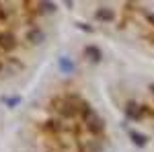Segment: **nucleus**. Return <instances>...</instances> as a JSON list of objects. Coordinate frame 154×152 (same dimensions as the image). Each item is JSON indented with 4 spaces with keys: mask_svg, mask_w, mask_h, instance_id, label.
Wrapping results in <instances>:
<instances>
[{
    "mask_svg": "<svg viewBox=\"0 0 154 152\" xmlns=\"http://www.w3.org/2000/svg\"><path fill=\"white\" fill-rule=\"evenodd\" d=\"M17 47V37L12 31H0V49L4 51H12Z\"/></svg>",
    "mask_w": 154,
    "mask_h": 152,
    "instance_id": "nucleus-1",
    "label": "nucleus"
},
{
    "mask_svg": "<svg viewBox=\"0 0 154 152\" xmlns=\"http://www.w3.org/2000/svg\"><path fill=\"white\" fill-rule=\"evenodd\" d=\"M25 39H27L31 45H39V43L45 41V33H43L41 29H31V31L25 35Z\"/></svg>",
    "mask_w": 154,
    "mask_h": 152,
    "instance_id": "nucleus-2",
    "label": "nucleus"
},
{
    "mask_svg": "<svg viewBox=\"0 0 154 152\" xmlns=\"http://www.w3.org/2000/svg\"><path fill=\"white\" fill-rule=\"evenodd\" d=\"M0 101H2V103H4L6 107H17L19 103H21V97H19V95H12V97H6V95H2V97H0Z\"/></svg>",
    "mask_w": 154,
    "mask_h": 152,
    "instance_id": "nucleus-3",
    "label": "nucleus"
},
{
    "mask_svg": "<svg viewBox=\"0 0 154 152\" xmlns=\"http://www.w3.org/2000/svg\"><path fill=\"white\" fill-rule=\"evenodd\" d=\"M95 17L99 21H111V19H113V12L109 11V8H99V11L95 12Z\"/></svg>",
    "mask_w": 154,
    "mask_h": 152,
    "instance_id": "nucleus-4",
    "label": "nucleus"
},
{
    "mask_svg": "<svg viewBox=\"0 0 154 152\" xmlns=\"http://www.w3.org/2000/svg\"><path fill=\"white\" fill-rule=\"evenodd\" d=\"M58 62H60V68H62L64 72H72V70H74V64H70L66 58H60Z\"/></svg>",
    "mask_w": 154,
    "mask_h": 152,
    "instance_id": "nucleus-5",
    "label": "nucleus"
},
{
    "mask_svg": "<svg viewBox=\"0 0 154 152\" xmlns=\"http://www.w3.org/2000/svg\"><path fill=\"white\" fill-rule=\"evenodd\" d=\"M86 51H88V56L95 60V62L101 60V54H99V49H97V47H86Z\"/></svg>",
    "mask_w": 154,
    "mask_h": 152,
    "instance_id": "nucleus-6",
    "label": "nucleus"
}]
</instances>
